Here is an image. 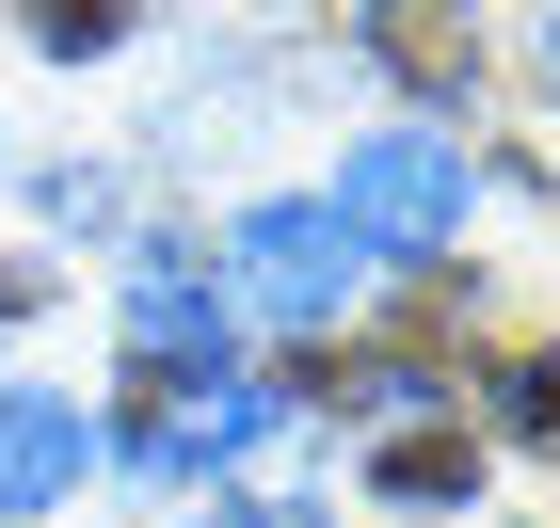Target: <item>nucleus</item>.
<instances>
[{"label": "nucleus", "mask_w": 560, "mask_h": 528, "mask_svg": "<svg viewBox=\"0 0 560 528\" xmlns=\"http://www.w3.org/2000/svg\"><path fill=\"white\" fill-rule=\"evenodd\" d=\"M337 224L369 257H432V240H465V144H352L337 161Z\"/></svg>", "instance_id": "obj_1"}, {"label": "nucleus", "mask_w": 560, "mask_h": 528, "mask_svg": "<svg viewBox=\"0 0 560 528\" xmlns=\"http://www.w3.org/2000/svg\"><path fill=\"white\" fill-rule=\"evenodd\" d=\"M224 257H241V289H257L272 320H337L352 272H369V240H352L337 209H241V240H224Z\"/></svg>", "instance_id": "obj_2"}, {"label": "nucleus", "mask_w": 560, "mask_h": 528, "mask_svg": "<svg viewBox=\"0 0 560 528\" xmlns=\"http://www.w3.org/2000/svg\"><path fill=\"white\" fill-rule=\"evenodd\" d=\"M81 400H0V513H48V496L81 481Z\"/></svg>", "instance_id": "obj_3"}, {"label": "nucleus", "mask_w": 560, "mask_h": 528, "mask_svg": "<svg viewBox=\"0 0 560 528\" xmlns=\"http://www.w3.org/2000/svg\"><path fill=\"white\" fill-rule=\"evenodd\" d=\"M369 48H385L417 96H465V64H480V33H465V0H369Z\"/></svg>", "instance_id": "obj_4"}, {"label": "nucleus", "mask_w": 560, "mask_h": 528, "mask_svg": "<svg viewBox=\"0 0 560 528\" xmlns=\"http://www.w3.org/2000/svg\"><path fill=\"white\" fill-rule=\"evenodd\" d=\"M129 337H144V368H224V289L144 272V289H129Z\"/></svg>", "instance_id": "obj_5"}, {"label": "nucleus", "mask_w": 560, "mask_h": 528, "mask_svg": "<svg viewBox=\"0 0 560 528\" xmlns=\"http://www.w3.org/2000/svg\"><path fill=\"white\" fill-rule=\"evenodd\" d=\"M369 481H385L400 513H448V496H480V448H465V433H400Z\"/></svg>", "instance_id": "obj_6"}, {"label": "nucleus", "mask_w": 560, "mask_h": 528, "mask_svg": "<svg viewBox=\"0 0 560 528\" xmlns=\"http://www.w3.org/2000/svg\"><path fill=\"white\" fill-rule=\"evenodd\" d=\"M33 33L65 48V64H81V48H113V33H129V16H113V0H33Z\"/></svg>", "instance_id": "obj_7"}, {"label": "nucleus", "mask_w": 560, "mask_h": 528, "mask_svg": "<svg viewBox=\"0 0 560 528\" xmlns=\"http://www.w3.org/2000/svg\"><path fill=\"white\" fill-rule=\"evenodd\" d=\"M513 433L560 448V352H528V368H513Z\"/></svg>", "instance_id": "obj_8"}, {"label": "nucleus", "mask_w": 560, "mask_h": 528, "mask_svg": "<svg viewBox=\"0 0 560 528\" xmlns=\"http://www.w3.org/2000/svg\"><path fill=\"white\" fill-rule=\"evenodd\" d=\"M209 528H304V513H209Z\"/></svg>", "instance_id": "obj_9"}]
</instances>
